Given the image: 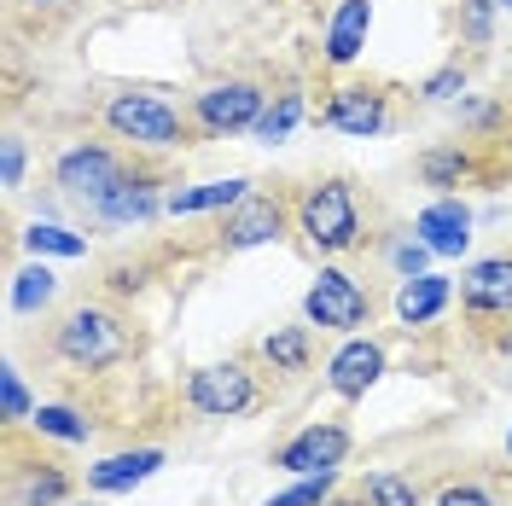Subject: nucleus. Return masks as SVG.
<instances>
[{
    "instance_id": "39",
    "label": "nucleus",
    "mask_w": 512,
    "mask_h": 506,
    "mask_svg": "<svg viewBox=\"0 0 512 506\" xmlns=\"http://www.w3.org/2000/svg\"><path fill=\"white\" fill-rule=\"evenodd\" d=\"M507 454H512V431H507Z\"/></svg>"
},
{
    "instance_id": "37",
    "label": "nucleus",
    "mask_w": 512,
    "mask_h": 506,
    "mask_svg": "<svg viewBox=\"0 0 512 506\" xmlns=\"http://www.w3.org/2000/svg\"><path fill=\"white\" fill-rule=\"evenodd\" d=\"M24 6H59V0H24Z\"/></svg>"
},
{
    "instance_id": "23",
    "label": "nucleus",
    "mask_w": 512,
    "mask_h": 506,
    "mask_svg": "<svg viewBox=\"0 0 512 506\" xmlns=\"http://www.w3.org/2000/svg\"><path fill=\"white\" fill-rule=\"evenodd\" d=\"M24 251L30 256H88V239L82 233H70V227H59V222H30L24 227Z\"/></svg>"
},
{
    "instance_id": "4",
    "label": "nucleus",
    "mask_w": 512,
    "mask_h": 506,
    "mask_svg": "<svg viewBox=\"0 0 512 506\" xmlns=\"http://www.w3.org/2000/svg\"><path fill=\"white\" fill-rule=\"evenodd\" d=\"M303 320L320 326V332H344L355 338L367 320H373V297H367V285L344 274V268H320L315 285L303 291Z\"/></svg>"
},
{
    "instance_id": "24",
    "label": "nucleus",
    "mask_w": 512,
    "mask_h": 506,
    "mask_svg": "<svg viewBox=\"0 0 512 506\" xmlns=\"http://www.w3.org/2000/svg\"><path fill=\"white\" fill-rule=\"evenodd\" d=\"M297 123H303V94H280L274 105H262V117H256V140L262 146H280V140H291L297 134Z\"/></svg>"
},
{
    "instance_id": "8",
    "label": "nucleus",
    "mask_w": 512,
    "mask_h": 506,
    "mask_svg": "<svg viewBox=\"0 0 512 506\" xmlns=\"http://www.w3.org/2000/svg\"><path fill=\"white\" fill-rule=\"evenodd\" d=\"M344 454H350V431L332 425V419H320V425H303V431L274 454V466L291 472V477H315V472H338Z\"/></svg>"
},
{
    "instance_id": "29",
    "label": "nucleus",
    "mask_w": 512,
    "mask_h": 506,
    "mask_svg": "<svg viewBox=\"0 0 512 506\" xmlns=\"http://www.w3.org/2000/svg\"><path fill=\"white\" fill-rule=\"evenodd\" d=\"M431 256H437V251H431V245H425L419 233H408V239H402V245L390 251V262H396V274H402V280H414V274H431V268H425Z\"/></svg>"
},
{
    "instance_id": "21",
    "label": "nucleus",
    "mask_w": 512,
    "mask_h": 506,
    "mask_svg": "<svg viewBox=\"0 0 512 506\" xmlns=\"http://www.w3.org/2000/svg\"><path fill=\"white\" fill-rule=\"evenodd\" d=\"M12 501L18 506H64L70 501V477H64L59 466H30V472L18 477Z\"/></svg>"
},
{
    "instance_id": "3",
    "label": "nucleus",
    "mask_w": 512,
    "mask_h": 506,
    "mask_svg": "<svg viewBox=\"0 0 512 506\" xmlns=\"http://www.w3.org/2000/svg\"><path fill=\"white\" fill-rule=\"evenodd\" d=\"M105 128L128 140V146H146V152H169V146H187V117L169 105V99L146 94V88H123V94L105 99Z\"/></svg>"
},
{
    "instance_id": "5",
    "label": "nucleus",
    "mask_w": 512,
    "mask_h": 506,
    "mask_svg": "<svg viewBox=\"0 0 512 506\" xmlns=\"http://www.w3.org/2000/svg\"><path fill=\"white\" fill-rule=\"evenodd\" d=\"M187 408L204 419H239L256 408V379L245 361H210L187 379Z\"/></svg>"
},
{
    "instance_id": "31",
    "label": "nucleus",
    "mask_w": 512,
    "mask_h": 506,
    "mask_svg": "<svg viewBox=\"0 0 512 506\" xmlns=\"http://www.w3.org/2000/svg\"><path fill=\"white\" fill-rule=\"evenodd\" d=\"M0 187H6V192L24 187V140H18V134H6V140H0Z\"/></svg>"
},
{
    "instance_id": "25",
    "label": "nucleus",
    "mask_w": 512,
    "mask_h": 506,
    "mask_svg": "<svg viewBox=\"0 0 512 506\" xmlns=\"http://www.w3.org/2000/svg\"><path fill=\"white\" fill-rule=\"evenodd\" d=\"M361 501L367 506H419V483L408 472L379 466V472H367V483H361Z\"/></svg>"
},
{
    "instance_id": "35",
    "label": "nucleus",
    "mask_w": 512,
    "mask_h": 506,
    "mask_svg": "<svg viewBox=\"0 0 512 506\" xmlns=\"http://www.w3.org/2000/svg\"><path fill=\"white\" fill-rule=\"evenodd\" d=\"M105 285H111L117 297H128V291H140V285H146V268H134V262H117V268L105 274Z\"/></svg>"
},
{
    "instance_id": "12",
    "label": "nucleus",
    "mask_w": 512,
    "mask_h": 506,
    "mask_svg": "<svg viewBox=\"0 0 512 506\" xmlns=\"http://www.w3.org/2000/svg\"><path fill=\"white\" fill-rule=\"evenodd\" d=\"M414 233L437 256H460L466 245H472V210H466L460 198H448V192H443V198H431V204L414 216Z\"/></svg>"
},
{
    "instance_id": "26",
    "label": "nucleus",
    "mask_w": 512,
    "mask_h": 506,
    "mask_svg": "<svg viewBox=\"0 0 512 506\" xmlns=\"http://www.w3.org/2000/svg\"><path fill=\"white\" fill-rule=\"evenodd\" d=\"M466 175H472V152H460V146H431L419 158V181L425 187H460Z\"/></svg>"
},
{
    "instance_id": "40",
    "label": "nucleus",
    "mask_w": 512,
    "mask_h": 506,
    "mask_svg": "<svg viewBox=\"0 0 512 506\" xmlns=\"http://www.w3.org/2000/svg\"><path fill=\"white\" fill-rule=\"evenodd\" d=\"M76 506H99V501H76Z\"/></svg>"
},
{
    "instance_id": "14",
    "label": "nucleus",
    "mask_w": 512,
    "mask_h": 506,
    "mask_svg": "<svg viewBox=\"0 0 512 506\" xmlns=\"http://www.w3.org/2000/svg\"><path fill=\"white\" fill-rule=\"evenodd\" d=\"M286 233V210H280V198H245L233 216H227V233H222V251H256V245H268V239H280Z\"/></svg>"
},
{
    "instance_id": "7",
    "label": "nucleus",
    "mask_w": 512,
    "mask_h": 506,
    "mask_svg": "<svg viewBox=\"0 0 512 506\" xmlns=\"http://www.w3.org/2000/svg\"><path fill=\"white\" fill-rule=\"evenodd\" d=\"M262 88L256 82H216V88H204V94L192 99V123L204 128V134H216V140H227V134H251L256 117H262Z\"/></svg>"
},
{
    "instance_id": "18",
    "label": "nucleus",
    "mask_w": 512,
    "mask_h": 506,
    "mask_svg": "<svg viewBox=\"0 0 512 506\" xmlns=\"http://www.w3.org/2000/svg\"><path fill=\"white\" fill-rule=\"evenodd\" d=\"M448 297H454V285L443 274H414V280L396 285V320L402 326H431L448 309Z\"/></svg>"
},
{
    "instance_id": "36",
    "label": "nucleus",
    "mask_w": 512,
    "mask_h": 506,
    "mask_svg": "<svg viewBox=\"0 0 512 506\" xmlns=\"http://www.w3.org/2000/svg\"><path fill=\"white\" fill-rule=\"evenodd\" d=\"M326 506H367V501H338V495H332V501H326Z\"/></svg>"
},
{
    "instance_id": "27",
    "label": "nucleus",
    "mask_w": 512,
    "mask_h": 506,
    "mask_svg": "<svg viewBox=\"0 0 512 506\" xmlns=\"http://www.w3.org/2000/svg\"><path fill=\"white\" fill-rule=\"evenodd\" d=\"M419 99H425V105H460V99H466V70H460V64L431 70V76L419 82Z\"/></svg>"
},
{
    "instance_id": "17",
    "label": "nucleus",
    "mask_w": 512,
    "mask_h": 506,
    "mask_svg": "<svg viewBox=\"0 0 512 506\" xmlns=\"http://www.w3.org/2000/svg\"><path fill=\"white\" fill-rule=\"evenodd\" d=\"M251 198V181L245 175H227V181H204V187H175L163 198L169 216H204V210H239Z\"/></svg>"
},
{
    "instance_id": "34",
    "label": "nucleus",
    "mask_w": 512,
    "mask_h": 506,
    "mask_svg": "<svg viewBox=\"0 0 512 506\" xmlns=\"http://www.w3.org/2000/svg\"><path fill=\"white\" fill-rule=\"evenodd\" d=\"M454 111H460V123H466V128H495V123H501V111H495L489 99H460Z\"/></svg>"
},
{
    "instance_id": "16",
    "label": "nucleus",
    "mask_w": 512,
    "mask_h": 506,
    "mask_svg": "<svg viewBox=\"0 0 512 506\" xmlns=\"http://www.w3.org/2000/svg\"><path fill=\"white\" fill-rule=\"evenodd\" d=\"M373 30V0H338L332 24H326V64H355Z\"/></svg>"
},
{
    "instance_id": "11",
    "label": "nucleus",
    "mask_w": 512,
    "mask_h": 506,
    "mask_svg": "<svg viewBox=\"0 0 512 506\" xmlns=\"http://www.w3.org/2000/svg\"><path fill=\"white\" fill-rule=\"evenodd\" d=\"M460 303L472 315H512V256H483L460 274Z\"/></svg>"
},
{
    "instance_id": "32",
    "label": "nucleus",
    "mask_w": 512,
    "mask_h": 506,
    "mask_svg": "<svg viewBox=\"0 0 512 506\" xmlns=\"http://www.w3.org/2000/svg\"><path fill=\"white\" fill-rule=\"evenodd\" d=\"M437 506H495V495L483 483H448V489H437Z\"/></svg>"
},
{
    "instance_id": "19",
    "label": "nucleus",
    "mask_w": 512,
    "mask_h": 506,
    "mask_svg": "<svg viewBox=\"0 0 512 506\" xmlns=\"http://www.w3.org/2000/svg\"><path fill=\"white\" fill-rule=\"evenodd\" d=\"M53 297H59V274L35 256L30 268L12 274V297L6 303H12V315H41V309H53Z\"/></svg>"
},
{
    "instance_id": "20",
    "label": "nucleus",
    "mask_w": 512,
    "mask_h": 506,
    "mask_svg": "<svg viewBox=\"0 0 512 506\" xmlns=\"http://www.w3.org/2000/svg\"><path fill=\"white\" fill-rule=\"evenodd\" d=\"M262 361L274 373H303L309 367V326H274L262 338Z\"/></svg>"
},
{
    "instance_id": "9",
    "label": "nucleus",
    "mask_w": 512,
    "mask_h": 506,
    "mask_svg": "<svg viewBox=\"0 0 512 506\" xmlns=\"http://www.w3.org/2000/svg\"><path fill=\"white\" fill-rule=\"evenodd\" d=\"M320 123L338 128V134H350V140H373V134H384V123H390V105H384L379 88L350 82V88H338V94L326 99Z\"/></svg>"
},
{
    "instance_id": "13",
    "label": "nucleus",
    "mask_w": 512,
    "mask_h": 506,
    "mask_svg": "<svg viewBox=\"0 0 512 506\" xmlns=\"http://www.w3.org/2000/svg\"><path fill=\"white\" fill-rule=\"evenodd\" d=\"M158 472H163V448H117V454L88 466V489L94 495H123V489H140Z\"/></svg>"
},
{
    "instance_id": "30",
    "label": "nucleus",
    "mask_w": 512,
    "mask_h": 506,
    "mask_svg": "<svg viewBox=\"0 0 512 506\" xmlns=\"http://www.w3.org/2000/svg\"><path fill=\"white\" fill-rule=\"evenodd\" d=\"M0 402H6V419H35L30 390H24V379H18V367H6V373H0Z\"/></svg>"
},
{
    "instance_id": "6",
    "label": "nucleus",
    "mask_w": 512,
    "mask_h": 506,
    "mask_svg": "<svg viewBox=\"0 0 512 506\" xmlns=\"http://www.w3.org/2000/svg\"><path fill=\"white\" fill-rule=\"evenodd\" d=\"M123 181V158L111 152V146H70V152H59V163H53V187L70 198V204H82V210H94L105 192Z\"/></svg>"
},
{
    "instance_id": "1",
    "label": "nucleus",
    "mask_w": 512,
    "mask_h": 506,
    "mask_svg": "<svg viewBox=\"0 0 512 506\" xmlns=\"http://www.w3.org/2000/svg\"><path fill=\"white\" fill-rule=\"evenodd\" d=\"M297 233L309 239V251L320 256H344L361 245V204H355L350 181H315L297 198Z\"/></svg>"
},
{
    "instance_id": "2",
    "label": "nucleus",
    "mask_w": 512,
    "mask_h": 506,
    "mask_svg": "<svg viewBox=\"0 0 512 506\" xmlns=\"http://www.w3.org/2000/svg\"><path fill=\"white\" fill-rule=\"evenodd\" d=\"M53 349H59L70 367L99 373V367H117L128 349H134V338H128V326L111 315V309H99V303H76V309L53 326Z\"/></svg>"
},
{
    "instance_id": "22",
    "label": "nucleus",
    "mask_w": 512,
    "mask_h": 506,
    "mask_svg": "<svg viewBox=\"0 0 512 506\" xmlns=\"http://www.w3.org/2000/svg\"><path fill=\"white\" fill-rule=\"evenodd\" d=\"M30 425L41 437H53V443H88V437H94V419H82V413L64 408V402H41Z\"/></svg>"
},
{
    "instance_id": "15",
    "label": "nucleus",
    "mask_w": 512,
    "mask_h": 506,
    "mask_svg": "<svg viewBox=\"0 0 512 506\" xmlns=\"http://www.w3.org/2000/svg\"><path fill=\"white\" fill-rule=\"evenodd\" d=\"M158 210H163V198H158V181H152V175H123V181L94 204L99 222H117V227L123 222H152Z\"/></svg>"
},
{
    "instance_id": "10",
    "label": "nucleus",
    "mask_w": 512,
    "mask_h": 506,
    "mask_svg": "<svg viewBox=\"0 0 512 506\" xmlns=\"http://www.w3.org/2000/svg\"><path fill=\"white\" fill-rule=\"evenodd\" d=\"M379 379H384V344H373V338H344L338 355L326 361V384L344 402H361Z\"/></svg>"
},
{
    "instance_id": "28",
    "label": "nucleus",
    "mask_w": 512,
    "mask_h": 506,
    "mask_svg": "<svg viewBox=\"0 0 512 506\" xmlns=\"http://www.w3.org/2000/svg\"><path fill=\"white\" fill-rule=\"evenodd\" d=\"M332 483H338V472H315V477H297L286 495H274L268 506H326L332 501Z\"/></svg>"
},
{
    "instance_id": "38",
    "label": "nucleus",
    "mask_w": 512,
    "mask_h": 506,
    "mask_svg": "<svg viewBox=\"0 0 512 506\" xmlns=\"http://www.w3.org/2000/svg\"><path fill=\"white\" fill-rule=\"evenodd\" d=\"M495 6H507V12H512V0H495Z\"/></svg>"
},
{
    "instance_id": "33",
    "label": "nucleus",
    "mask_w": 512,
    "mask_h": 506,
    "mask_svg": "<svg viewBox=\"0 0 512 506\" xmlns=\"http://www.w3.org/2000/svg\"><path fill=\"white\" fill-rule=\"evenodd\" d=\"M489 30H495V0H466V41H489Z\"/></svg>"
}]
</instances>
